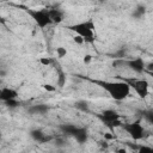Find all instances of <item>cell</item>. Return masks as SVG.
I'll return each mask as SVG.
<instances>
[{
    "label": "cell",
    "instance_id": "cell-1",
    "mask_svg": "<svg viewBox=\"0 0 153 153\" xmlns=\"http://www.w3.org/2000/svg\"><path fill=\"white\" fill-rule=\"evenodd\" d=\"M98 86H100L109 96L115 100H123L130 94V86L128 82L123 81H103V80H93Z\"/></svg>",
    "mask_w": 153,
    "mask_h": 153
},
{
    "label": "cell",
    "instance_id": "cell-2",
    "mask_svg": "<svg viewBox=\"0 0 153 153\" xmlns=\"http://www.w3.org/2000/svg\"><path fill=\"white\" fill-rule=\"evenodd\" d=\"M68 29L73 32H75L76 35L81 36L84 38L85 42L87 43H92L94 42V30H96V25L93 23V20H85V22H80L73 25H69Z\"/></svg>",
    "mask_w": 153,
    "mask_h": 153
},
{
    "label": "cell",
    "instance_id": "cell-3",
    "mask_svg": "<svg viewBox=\"0 0 153 153\" xmlns=\"http://www.w3.org/2000/svg\"><path fill=\"white\" fill-rule=\"evenodd\" d=\"M26 13L33 19V22L37 24L39 29H45L51 24V20L49 18V12L47 8L41 10H33V8H26Z\"/></svg>",
    "mask_w": 153,
    "mask_h": 153
},
{
    "label": "cell",
    "instance_id": "cell-4",
    "mask_svg": "<svg viewBox=\"0 0 153 153\" xmlns=\"http://www.w3.org/2000/svg\"><path fill=\"white\" fill-rule=\"evenodd\" d=\"M98 118L108 127L110 128L111 130L117 128V127H121L122 122H121V116L120 114L114 110V109H106L104 111H102L99 115H98Z\"/></svg>",
    "mask_w": 153,
    "mask_h": 153
},
{
    "label": "cell",
    "instance_id": "cell-5",
    "mask_svg": "<svg viewBox=\"0 0 153 153\" xmlns=\"http://www.w3.org/2000/svg\"><path fill=\"white\" fill-rule=\"evenodd\" d=\"M121 127L135 141H139V140L143 139V136H145V128L142 126L141 118H139L134 122H130V123H122Z\"/></svg>",
    "mask_w": 153,
    "mask_h": 153
},
{
    "label": "cell",
    "instance_id": "cell-6",
    "mask_svg": "<svg viewBox=\"0 0 153 153\" xmlns=\"http://www.w3.org/2000/svg\"><path fill=\"white\" fill-rule=\"evenodd\" d=\"M60 129L65 134L73 136L79 143H84L87 141V130L82 127H78L74 124H62L60 127Z\"/></svg>",
    "mask_w": 153,
    "mask_h": 153
},
{
    "label": "cell",
    "instance_id": "cell-7",
    "mask_svg": "<svg viewBox=\"0 0 153 153\" xmlns=\"http://www.w3.org/2000/svg\"><path fill=\"white\" fill-rule=\"evenodd\" d=\"M124 81L128 82V85L134 88V91L136 92V94L140 98H146L148 96L149 84L147 80H145V79H126Z\"/></svg>",
    "mask_w": 153,
    "mask_h": 153
},
{
    "label": "cell",
    "instance_id": "cell-8",
    "mask_svg": "<svg viewBox=\"0 0 153 153\" xmlns=\"http://www.w3.org/2000/svg\"><path fill=\"white\" fill-rule=\"evenodd\" d=\"M121 65L128 66L131 71H134L137 74L143 73L145 69H146V67H145L146 65H145V61H143L142 57H135V59H130V60H122Z\"/></svg>",
    "mask_w": 153,
    "mask_h": 153
},
{
    "label": "cell",
    "instance_id": "cell-9",
    "mask_svg": "<svg viewBox=\"0 0 153 153\" xmlns=\"http://www.w3.org/2000/svg\"><path fill=\"white\" fill-rule=\"evenodd\" d=\"M18 97V92L12 87H0V102H7L11 99H16Z\"/></svg>",
    "mask_w": 153,
    "mask_h": 153
},
{
    "label": "cell",
    "instance_id": "cell-10",
    "mask_svg": "<svg viewBox=\"0 0 153 153\" xmlns=\"http://www.w3.org/2000/svg\"><path fill=\"white\" fill-rule=\"evenodd\" d=\"M30 135H31V137L35 141H38L39 143H45V142H48V141L51 140V136H49L48 134H45L41 129H32L30 131Z\"/></svg>",
    "mask_w": 153,
    "mask_h": 153
},
{
    "label": "cell",
    "instance_id": "cell-11",
    "mask_svg": "<svg viewBox=\"0 0 153 153\" xmlns=\"http://www.w3.org/2000/svg\"><path fill=\"white\" fill-rule=\"evenodd\" d=\"M49 12V18L51 20V24H60L63 20V12L57 10V8H51L48 10Z\"/></svg>",
    "mask_w": 153,
    "mask_h": 153
},
{
    "label": "cell",
    "instance_id": "cell-12",
    "mask_svg": "<svg viewBox=\"0 0 153 153\" xmlns=\"http://www.w3.org/2000/svg\"><path fill=\"white\" fill-rule=\"evenodd\" d=\"M49 111V106L47 104H37L29 108V112L32 115H44Z\"/></svg>",
    "mask_w": 153,
    "mask_h": 153
},
{
    "label": "cell",
    "instance_id": "cell-13",
    "mask_svg": "<svg viewBox=\"0 0 153 153\" xmlns=\"http://www.w3.org/2000/svg\"><path fill=\"white\" fill-rule=\"evenodd\" d=\"M145 13H146L145 6H137V8H136V10L134 11V13H133V17H135V18H141V17L145 16Z\"/></svg>",
    "mask_w": 153,
    "mask_h": 153
},
{
    "label": "cell",
    "instance_id": "cell-14",
    "mask_svg": "<svg viewBox=\"0 0 153 153\" xmlns=\"http://www.w3.org/2000/svg\"><path fill=\"white\" fill-rule=\"evenodd\" d=\"M55 51H56V55H57L59 59H62V57H65L67 55V49L65 47H57Z\"/></svg>",
    "mask_w": 153,
    "mask_h": 153
},
{
    "label": "cell",
    "instance_id": "cell-15",
    "mask_svg": "<svg viewBox=\"0 0 153 153\" xmlns=\"http://www.w3.org/2000/svg\"><path fill=\"white\" fill-rule=\"evenodd\" d=\"M39 63H41L42 66L48 67V66H50V65L53 63V59H51V57H41V59H39Z\"/></svg>",
    "mask_w": 153,
    "mask_h": 153
},
{
    "label": "cell",
    "instance_id": "cell-16",
    "mask_svg": "<svg viewBox=\"0 0 153 153\" xmlns=\"http://www.w3.org/2000/svg\"><path fill=\"white\" fill-rule=\"evenodd\" d=\"M143 118H146L149 123H153V111L152 110L143 111Z\"/></svg>",
    "mask_w": 153,
    "mask_h": 153
},
{
    "label": "cell",
    "instance_id": "cell-17",
    "mask_svg": "<svg viewBox=\"0 0 153 153\" xmlns=\"http://www.w3.org/2000/svg\"><path fill=\"white\" fill-rule=\"evenodd\" d=\"M42 87H43L45 91H48V92H55V91H56V87L53 86L51 84H43Z\"/></svg>",
    "mask_w": 153,
    "mask_h": 153
},
{
    "label": "cell",
    "instance_id": "cell-18",
    "mask_svg": "<svg viewBox=\"0 0 153 153\" xmlns=\"http://www.w3.org/2000/svg\"><path fill=\"white\" fill-rule=\"evenodd\" d=\"M6 104H7V106H10V108H16V106H18L19 105V103L17 102V98L16 99H11V100H7V102H5Z\"/></svg>",
    "mask_w": 153,
    "mask_h": 153
},
{
    "label": "cell",
    "instance_id": "cell-19",
    "mask_svg": "<svg viewBox=\"0 0 153 153\" xmlns=\"http://www.w3.org/2000/svg\"><path fill=\"white\" fill-rule=\"evenodd\" d=\"M75 106L78 109H80V110H84V111L87 110V104L85 102H78V103H75Z\"/></svg>",
    "mask_w": 153,
    "mask_h": 153
},
{
    "label": "cell",
    "instance_id": "cell-20",
    "mask_svg": "<svg viewBox=\"0 0 153 153\" xmlns=\"http://www.w3.org/2000/svg\"><path fill=\"white\" fill-rule=\"evenodd\" d=\"M73 41H74V43H76V44H84V43H85L84 38H82L81 36H79V35H75V36L73 37Z\"/></svg>",
    "mask_w": 153,
    "mask_h": 153
},
{
    "label": "cell",
    "instance_id": "cell-21",
    "mask_svg": "<svg viewBox=\"0 0 153 153\" xmlns=\"http://www.w3.org/2000/svg\"><path fill=\"white\" fill-rule=\"evenodd\" d=\"M91 61H92V55H90V54H86V55H84V57H82V62H84L85 65H88V63H91Z\"/></svg>",
    "mask_w": 153,
    "mask_h": 153
},
{
    "label": "cell",
    "instance_id": "cell-22",
    "mask_svg": "<svg viewBox=\"0 0 153 153\" xmlns=\"http://www.w3.org/2000/svg\"><path fill=\"white\" fill-rule=\"evenodd\" d=\"M153 149H152V147H146V146H142V147H140V149H139V153H146V152H152Z\"/></svg>",
    "mask_w": 153,
    "mask_h": 153
},
{
    "label": "cell",
    "instance_id": "cell-23",
    "mask_svg": "<svg viewBox=\"0 0 153 153\" xmlns=\"http://www.w3.org/2000/svg\"><path fill=\"white\" fill-rule=\"evenodd\" d=\"M104 139L105 140H112L114 139V135H111V133H105L104 134Z\"/></svg>",
    "mask_w": 153,
    "mask_h": 153
},
{
    "label": "cell",
    "instance_id": "cell-24",
    "mask_svg": "<svg viewBox=\"0 0 153 153\" xmlns=\"http://www.w3.org/2000/svg\"><path fill=\"white\" fill-rule=\"evenodd\" d=\"M152 66H153V63H152V62H151V63H149V65H148V69H149V71H152V68H153V67H152Z\"/></svg>",
    "mask_w": 153,
    "mask_h": 153
},
{
    "label": "cell",
    "instance_id": "cell-25",
    "mask_svg": "<svg viewBox=\"0 0 153 153\" xmlns=\"http://www.w3.org/2000/svg\"><path fill=\"white\" fill-rule=\"evenodd\" d=\"M2 22V17H1V14H0V23Z\"/></svg>",
    "mask_w": 153,
    "mask_h": 153
},
{
    "label": "cell",
    "instance_id": "cell-26",
    "mask_svg": "<svg viewBox=\"0 0 153 153\" xmlns=\"http://www.w3.org/2000/svg\"><path fill=\"white\" fill-rule=\"evenodd\" d=\"M23 1H29V0H23Z\"/></svg>",
    "mask_w": 153,
    "mask_h": 153
}]
</instances>
